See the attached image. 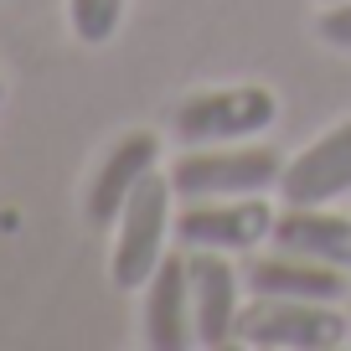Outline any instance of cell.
<instances>
[{"mask_svg":"<svg viewBox=\"0 0 351 351\" xmlns=\"http://www.w3.org/2000/svg\"><path fill=\"white\" fill-rule=\"evenodd\" d=\"M274 202L258 197H212L176 207V248H212V253H253L274 232Z\"/></svg>","mask_w":351,"mask_h":351,"instance_id":"5b68a950","label":"cell"},{"mask_svg":"<svg viewBox=\"0 0 351 351\" xmlns=\"http://www.w3.org/2000/svg\"><path fill=\"white\" fill-rule=\"evenodd\" d=\"M279 119V93L269 83H222V88H197L176 104L171 134L181 145H238L258 140Z\"/></svg>","mask_w":351,"mask_h":351,"instance_id":"3957f363","label":"cell"},{"mask_svg":"<svg viewBox=\"0 0 351 351\" xmlns=\"http://www.w3.org/2000/svg\"><path fill=\"white\" fill-rule=\"evenodd\" d=\"M124 5L130 0H67V26H73V36L83 47H104L119 32Z\"/></svg>","mask_w":351,"mask_h":351,"instance_id":"7c38bea8","label":"cell"},{"mask_svg":"<svg viewBox=\"0 0 351 351\" xmlns=\"http://www.w3.org/2000/svg\"><path fill=\"white\" fill-rule=\"evenodd\" d=\"M140 336L150 351H186L197 346V320H191V274L186 248H171L140 289Z\"/></svg>","mask_w":351,"mask_h":351,"instance_id":"9c48e42d","label":"cell"},{"mask_svg":"<svg viewBox=\"0 0 351 351\" xmlns=\"http://www.w3.org/2000/svg\"><path fill=\"white\" fill-rule=\"evenodd\" d=\"M243 289L248 295H285V300H330L341 305L351 289V274L336 269V263H315V258H300V253L285 248H253L243 253Z\"/></svg>","mask_w":351,"mask_h":351,"instance_id":"30bf717a","label":"cell"},{"mask_svg":"<svg viewBox=\"0 0 351 351\" xmlns=\"http://www.w3.org/2000/svg\"><path fill=\"white\" fill-rule=\"evenodd\" d=\"M269 243L285 253H300V258L336 263L351 274V212H336V202H326V207H289L285 202L274 212Z\"/></svg>","mask_w":351,"mask_h":351,"instance_id":"8fae6325","label":"cell"},{"mask_svg":"<svg viewBox=\"0 0 351 351\" xmlns=\"http://www.w3.org/2000/svg\"><path fill=\"white\" fill-rule=\"evenodd\" d=\"M191 274V320H197V346H238V310H243V269L232 253L186 248Z\"/></svg>","mask_w":351,"mask_h":351,"instance_id":"8992f818","label":"cell"},{"mask_svg":"<svg viewBox=\"0 0 351 351\" xmlns=\"http://www.w3.org/2000/svg\"><path fill=\"white\" fill-rule=\"evenodd\" d=\"M0 104H5V73H0Z\"/></svg>","mask_w":351,"mask_h":351,"instance_id":"5bb4252c","label":"cell"},{"mask_svg":"<svg viewBox=\"0 0 351 351\" xmlns=\"http://www.w3.org/2000/svg\"><path fill=\"white\" fill-rule=\"evenodd\" d=\"M315 36L336 52H351V0H330L315 16Z\"/></svg>","mask_w":351,"mask_h":351,"instance_id":"4fadbf2b","label":"cell"},{"mask_svg":"<svg viewBox=\"0 0 351 351\" xmlns=\"http://www.w3.org/2000/svg\"><path fill=\"white\" fill-rule=\"evenodd\" d=\"M351 336V320L330 300H285V295H243L238 346L253 351H330Z\"/></svg>","mask_w":351,"mask_h":351,"instance_id":"277c9868","label":"cell"},{"mask_svg":"<svg viewBox=\"0 0 351 351\" xmlns=\"http://www.w3.org/2000/svg\"><path fill=\"white\" fill-rule=\"evenodd\" d=\"M181 202H212V197H258L279 191L285 155L274 145L238 140V145H186L165 165Z\"/></svg>","mask_w":351,"mask_h":351,"instance_id":"7a4b0ae2","label":"cell"},{"mask_svg":"<svg viewBox=\"0 0 351 351\" xmlns=\"http://www.w3.org/2000/svg\"><path fill=\"white\" fill-rule=\"evenodd\" d=\"M176 186L171 176L155 171L140 181L130 202L114 217V243H109V279L114 289H145V279L160 269V258L176 248Z\"/></svg>","mask_w":351,"mask_h":351,"instance_id":"6da1fadb","label":"cell"},{"mask_svg":"<svg viewBox=\"0 0 351 351\" xmlns=\"http://www.w3.org/2000/svg\"><path fill=\"white\" fill-rule=\"evenodd\" d=\"M320 5H330V0H320Z\"/></svg>","mask_w":351,"mask_h":351,"instance_id":"9a60e30c","label":"cell"},{"mask_svg":"<svg viewBox=\"0 0 351 351\" xmlns=\"http://www.w3.org/2000/svg\"><path fill=\"white\" fill-rule=\"evenodd\" d=\"M160 171V134L155 130H130L104 150V160L93 165L88 176V191H83V217L93 228H114L119 207L140 191L145 176Z\"/></svg>","mask_w":351,"mask_h":351,"instance_id":"ba28073f","label":"cell"},{"mask_svg":"<svg viewBox=\"0 0 351 351\" xmlns=\"http://www.w3.org/2000/svg\"><path fill=\"white\" fill-rule=\"evenodd\" d=\"M341 197H351V114L295 150L279 176V202L289 207H326Z\"/></svg>","mask_w":351,"mask_h":351,"instance_id":"52a82bcc","label":"cell"}]
</instances>
